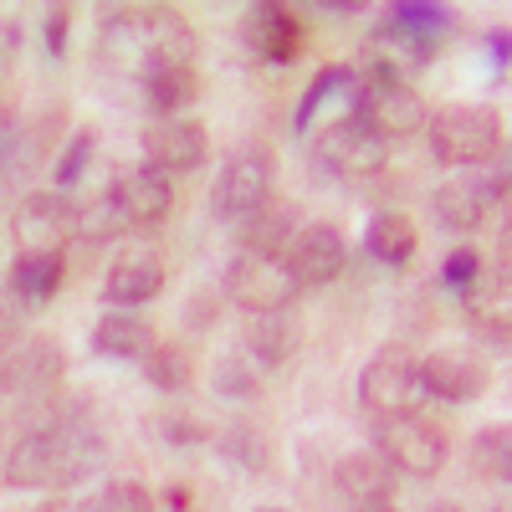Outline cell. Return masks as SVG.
Here are the masks:
<instances>
[{
  "instance_id": "6da1fadb",
  "label": "cell",
  "mask_w": 512,
  "mask_h": 512,
  "mask_svg": "<svg viewBox=\"0 0 512 512\" xmlns=\"http://www.w3.org/2000/svg\"><path fill=\"white\" fill-rule=\"evenodd\" d=\"M108 446L82 415H57V420H41L11 446L6 456V472L0 482L16 487V492H62L88 482L98 466H103Z\"/></svg>"
},
{
  "instance_id": "7a4b0ae2",
  "label": "cell",
  "mask_w": 512,
  "mask_h": 512,
  "mask_svg": "<svg viewBox=\"0 0 512 512\" xmlns=\"http://www.w3.org/2000/svg\"><path fill=\"white\" fill-rule=\"evenodd\" d=\"M103 41L118 62L134 67V77L195 67V31L175 6H108Z\"/></svg>"
},
{
  "instance_id": "3957f363",
  "label": "cell",
  "mask_w": 512,
  "mask_h": 512,
  "mask_svg": "<svg viewBox=\"0 0 512 512\" xmlns=\"http://www.w3.org/2000/svg\"><path fill=\"white\" fill-rule=\"evenodd\" d=\"M272 185H277V159L267 144H241L216 175V190H210V210H216L221 221L241 226L251 221L256 210L272 200Z\"/></svg>"
},
{
  "instance_id": "277c9868",
  "label": "cell",
  "mask_w": 512,
  "mask_h": 512,
  "mask_svg": "<svg viewBox=\"0 0 512 512\" xmlns=\"http://www.w3.org/2000/svg\"><path fill=\"white\" fill-rule=\"evenodd\" d=\"M359 400L364 410H374V420L384 415H415L425 400V384H420V354L405 344H384L364 374H359Z\"/></svg>"
},
{
  "instance_id": "5b68a950",
  "label": "cell",
  "mask_w": 512,
  "mask_h": 512,
  "mask_svg": "<svg viewBox=\"0 0 512 512\" xmlns=\"http://www.w3.org/2000/svg\"><path fill=\"white\" fill-rule=\"evenodd\" d=\"M67 369L62 338L31 333V328H6L0 333V395H31L52 390Z\"/></svg>"
},
{
  "instance_id": "8992f818",
  "label": "cell",
  "mask_w": 512,
  "mask_h": 512,
  "mask_svg": "<svg viewBox=\"0 0 512 512\" xmlns=\"http://www.w3.org/2000/svg\"><path fill=\"white\" fill-rule=\"evenodd\" d=\"M425 128H431V154L451 169L502 154V123L487 108H441L436 118H425Z\"/></svg>"
},
{
  "instance_id": "52a82bcc",
  "label": "cell",
  "mask_w": 512,
  "mask_h": 512,
  "mask_svg": "<svg viewBox=\"0 0 512 512\" xmlns=\"http://www.w3.org/2000/svg\"><path fill=\"white\" fill-rule=\"evenodd\" d=\"M16 256H62L77 241V205L62 190H31L11 216Z\"/></svg>"
},
{
  "instance_id": "ba28073f",
  "label": "cell",
  "mask_w": 512,
  "mask_h": 512,
  "mask_svg": "<svg viewBox=\"0 0 512 512\" xmlns=\"http://www.w3.org/2000/svg\"><path fill=\"white\" fill-rule=\"evenodd\" d=\"M374 451L390 461V472H405V477H436L446 466V436L420 410L415 415H384L374 425Z\"/></svg>"
},
{
  "instance_id": "9c48e42d",
  "label": "cell",
  "mask_w": 512,
  "mask_h": 512,
  "mask_svg": "<svg viewBox=\"0 0 512 512\" xmlns=\"http://www.w3.org/2000/svg\"><path fill=\"white\" fill-rule=\"evenodd\" d=\"M354 113L374 139L395 144V139H410L415 128H425V98L410 88L405 77H390V82H354Z\"/></svg>"
},
{
  "instance_id": "30bf717a",
  "label": "cell",
  "mask_w": 512,
  "mask_h": 512,
  "mask_svg": "<svg viewBox=\"0 0 512 512\" xmlns=\"http://www.w3.org/2000/svg\"><path fill=\"white\" fill-rule=\"evenodd\" d=\"M297 277L287 272L282 256H251V251H236L231 267H226V297L236 308L251 313H287L297 303Z\"/></svg>"
},
{
  "instance_id": "8fae6325",
  "label": "cell",
  "mask_w": 512,
  "mask_h": 512,
  "mask_svg": "<svg viewBox=\"0 0 512 512\" xmlns=\"http://www.w3.org/2000/svg\"><path fill=\"white\" fill-rule=\"evenodd\" d=\"M318 164L338 180H374L384 164H390V144L374 139L359 118H338L318 134Z\"/></svg>"
},
{
  "instance_id": "7c38bea8",
  "label": "cell",
  "mask_w": 512,
  "mask_h": 512,
  "mask_svg": "<svg viewBox=\"0 0 512 512\" xmlns=\"http://www.w3.org/2000/svg\"><path fill=\"white\" fill-rule=\"evenodd\" d=\"M451 31H456V11L431 6V0H405V6H390V16L379 26V41H400L410 67H425Z\"/></svg>"
},
{
  "instance_id": "4fadbf2b",
  "label": "cell",
  "mask_w": 512,
  "mask_h": 512,
  "mask_svg": "<svg viewBox=\"0 0 512 512\" xmlns=\"http://www.w3.org/2000/svg\"><path fill=\"white\" fill-rule=\"evenodd\" d=\"M282 262L297 277V287H328L349 267V241H344V231H338L333 221H303V231L292 236Z\"/></svg>"
},
{
  "instance_id": "5bb4252c",
  "label": "cell",
  "mask_w": 512,
  "mask_h": 512,
  "mask_svg": "<svg viewBox=\"0 0 512 512\" xmlns=\"http://www.w3.org/2000/svg\"><path fill=\"white\" fill-rule=\"evenodd\" d=\"M164 277H169L164 251L154 241H128L103 277V297L113 308H139V303H154L164 292Z\"/></svg>"
},
{
  "instance_id": "9a60e30c",
  "label": "cell",
  "mask_w": 512,
  "mask_h": 512,
  "mask_svg": "<svg viewBox=\"0 0 512 512\" xmlns=\"http://www.w3.org/2000/svg\"><path fill=\"white\" fill-rule=\"evenodd\" d=\"M108 195L118 200L123 221L128 226H144V231H154L159 221H169V210H175V185H169V175H164V169H154V164L118 169Z\"/></svg>"
},
{
  "instance_id": "2e32d148",
  "label": "cell",
  "mask_w": 512,
  "mask_h": 512,
  "mask_svg": "<svg viewBox=\"0 0 512 512\" xmlns=\"http://www.w3.org/2000/svg\"><path fill=\"white\" fill-rule=\"evenodd\" d=\"M241 41H246V52L256 62L287 67L297 57V47H303V21H297L287 6H277V0H256V6H246V16H241Z\"/></svg>"
},
{
  "instance_id": "e0dca14e",
  "label": "cell",
  "mask_w": 512,
  "mask_h": 512,
  "mask_svg": "<svg viewBox=\"0 0 512 512\" xmlns=\"http://www.w3.org/2000/svg\"><path fill=\"white\" fill-rule=\"evenodd\" d=\"M144 154H149L144 164L164 169V175H190L210 154V134L200 118H164V123L144 128Z\"/></svg>"
},
{
  "instance_id": "ac0fdd59",
  "label": "cell",
  "mask_w": 512,
  "mask_h": 512,
  "mask_svg": "<svg viewBox=\"0 0 512 512\" xmlns=\"http://www.w3.org/2000/svg\"><path fill=\"white\" fill-rule=\"evenodd\" d=\"M420 384H425V400L472 405L487 390V369L472 354H431L420 359Z\"/></svg>"
},
{
  "instance_id": "d6986e66",
  "label": "cell",
  "mask_w": 512,
  "mask_h": 512,
  "mask_svg": "<svg viewBox=\"0 0 512 512\" xmlns=\"http://www.w3.org/2000/svg\"><path fill=\"white\" fill-rule=\"evenodd\" d=\"M297 349H303V323L292 313H251L246 328H241V354L262 369L287 364Z\"/></svg>"
},
{
  "instance_id": "ffe728a7",
  "label": "cell",
  "mask_w": 512,
  "mask_h": 512,
  "mask_svg": "<svg viewBox=\"0 0 512 512\" xmlns=\"http://www.w3.org/2000/svg\"><path fill=\"white\" fill-rule=\"evenodd\" d=\"M297 231H303V205L267 200L251 221H241V251H251V256H287Z\"/></svg>"
},
{
  "instance_id": "44dd1931",
  "label": "cell",
  "mask_w": 512,
  "mask_h": 512,
  "mask_svg": "<svg viewBox=\"0 0 512 512\" xmlns=\"http://www.w3.org/2000/svg\"><path fill=\"white\" fill-rule=\"evenodd\" d=\"M154 344H159L154 328H149L139 313H128V308L103 313V318H98V328H93V349H98L103 359H128V364H144Z\"/></svg>"
},
{
  "instance_id": "7402d4cb",
  "label": "cell",
  "mask_w": 512,
  "mask_h": 512,
  "mask_svg": "<svg viewBox=\"0 0 512 512\" xmlns=\"http://www.w3.org/2000/svg\"><path fill=\"white\" fill-rule=\"evenodd\" d=\"M436 221L446 226V231H477L482 221H487V210H492V190H487V180H472V175H456V180H446L441 190H436Z\"/></svg>"
},
{
  "instance_id": "603a6c76",
  "label": "cell",
  "mask_w": 512,
  "mask_h": 512,
  "mask_svg": "<svg viewBox=\"0 0 512 512\" xmlns=\"http://www.w3.org/2000/svg\"><path fill=\"white\" fill-rule=\"evenodd\" d=\"M333 477H338V492H344L354 507L369 502V497H390L395 492V472H390V461H384L379 451H349L344 461L333 466Z\"/></svg>"
},
{
  "instance_id": "cb8c5ba5",
  "label": "cell",
  "mask_w": 512,
  "mask_h": 512,
  "mask_svg": "<svg viewBox=\"0 0 512 512\" xmlns=\"http://www.w3.org/2000/svg\"><path fill=\"white\" fill-rule=\"evenodd\" d=\"M62 272H67L62 256H16V262H11V277H6L11 303H21V308L52 303L57 287H62Z\"/></svg>"
},
{
  "instance_id": "d4e9b609",
  "label": "cell",
  "mask_w": 512,
  "mask_h": 512,
  "mask_svg": "<svg viewBox=\"0 0 512 512\" xmlns=\"http://www.w3.org/2000/svg\"><path fill=\"white\" fill-rule=\"evenodd\" d=\"M139 98L149 113L159 118H175L180 108H190L200 98V72L195 67H169V72H149L139 77Z\"/></svg>"
},
{
  "instance_id": "484cf974",
  "label": "cell",
  "mask_w": 512,
  "mask_h": 512,
  "mask_svg": "<svg viewBox=\"0 0 512 512\" xmlns=\"http://www.w3.org/2000/svg\"><path fill=\"white\" fill-rule=\"evenodd\" d=\"M415 246H420V236H415L410 216H400V210H384V216H374L369 231H364V251L379 267H405L415 256Z\"/></svg>"
},
{
  "instance_id": "4316f807",
  "label": "cell",
  "mask_w": 512,
  "mask_h": 512,
  "mask_svg": "<svg viewBox=\"0 0 512 512\" xmlns=\"http://www.w3.org/2000/svg\"><path fill=\"white\" fill-rule=\"evenodd\" d=\"M354 82H359V72H354V67H344V62L323 67V72L308 82L303 103H297V113H292V128H297V134H308V128H313V118H318V108H323L333 93H354Z\"/></svg>"
},
{
  "instance_id": "83f0119b",
  "label": "cell",
  "mask_w": 512,
  "mask_h": 512,
  "mask_svg": "<svg viewBox=\"0 0 512 512\" xmlns=\"http://www.w3.org/2000/svg\"><path fill=\"white\" fill-rule=\"evenodd\" d=\"M472 472H477V477H497V482L512 477V436H507V420L482 425V431H477V441H472Z\"/></svg>"
},
{
  "instance_id": "f1b7e54d",
  "label": "cell",
  "mask_w": 512,
  "mask_h": 512,
  "mask_svg": "<svg viewBox=\"0 0 512 512\" xmlns=\"http://www.w3.org/2000/svg\"><path fill=\"white\" fill-rule=\"evenodd\" d=\"M144 374H149L154 390L180 395V390H190L195 364H190V354H185V349H175V344H154V349H149V359H144Z\"/></svg>"
},
{
  "instance_id": "f546056e",
  "label": "cell",
  "mask_w": 512,
  "mask_h": 512,
  "mask_svg": "<svg viewBox=\"0 0 512 512\" xmlns=\"http://www.w3.org/2000/svg\"><path fill=\"white\" fill-rule=\"evenodd\" d=\"M93 154H98V134H93V128H77V134L67 139V149H62V159H57V169H52V185L67 195L82 175H88Z\"/></svg>"
},
{
  "instance_id": "4dcf8cb0",
  "label": "cell",
  "mask_w": 512,
  "mask_h": 512,
  "mask_svg": "<svg viewBox=\"0 0 512 512\" xmlns=\"http://www.w3.org/2000/svg\"><path fill=\"white\" fill-rule=\"evenodd\" d=\"M128 221H123V210H118V200L103 190L98 200H88V205H77V236L82 241H108V236H118Z\"/></svg>"
},
{
  "instance_id": "1f68e13d",
  "label": "cell",
  "mask_w": 512,
  "mask_h": 512,
  "mask_svg": "<svg viewBox=\"0 0 512 512\" xmlns=\"http://www.w3.org/2000/svg\"><path fill=\"white\" fill-rule=\"evenodd\" d=\"M210 379H216V390H221V395L241 400V395H256V384H262V364H251V359H246V354L236 349V354L216 359V369H210Z\"/></svg>"
},
{
  "instance_id": "d6a6232c",
  "label": "cell",
  "mask_w": 512,
  "mask_h": 512,
  "mask_svg": "<svg viewBox=\"0 0 512 512\" xmlns=\"http://www.w3.org/2000/svg\"><path fill=\"white\" fill-rule=\"evenodd\" d=\"M88 512H154V497H149L144 482L123 477V482H108V487L88 502Z\"/></svg>"
},
{
  "instance_id": "836d02e7",
  "label": "cell",
  "mask_w": 512,
  "mask_h": 512,
  "mask_svg": "<svg viewBox=\"0 0 512 512\" xmlns=\"http://www.w3.org/2000/svg\"><path fill=\"white\" fill-rule=\"evenodd\" d=\"M482 272H487V262H482V256L472 251V246H461V251H451L446 256V262H441V282L451 287V292H472L477 282H482Z\"/></svg>"
},
{
  "instance_id": "e575fe53",
  "label": "cell",
  "mask_w": 512,
  "mask_h": 512,
  "mask_svg": "<svg viewBox=\"0 0 512 512\" xmlns=\"http://www.w3.org/2000/svg\"><path fill=\"white\" fill-rule=\"evenodd\" d=\"M67 31H72V11L67 6H47V11H41V36H47V57L52 62L67 57Z\"/></svg>"
},
{
  "instance_id": "d590c367",
  "label": "cell",
  "mask_w": 512,
  "mask_h": 512,
  "mask_svg": "<svg viewBox=\"0 0 512 512\" xmlns=\"http://www.w3.org/2000/svg\"><path fill=\"white\" fill-rule=\"evenodd\" d=\"M21 149H26V139H21L11 108H0V175H11V169H16V154Z\"/></svg>"
},
{
  "instance_id": "8d00e7d4",
  "label": "cell",
  "mask_w": 512,
  "mask_h": 512,
  "mask_svg": "<svg viewBox=\"0 0 512 512\" xmlns=\"http://www.w3.org/2000/svg\"><path fill=\"white\" fill-rule=\"evenodd\" d=\"M221 313V297L216 292H195L190 303H185V328H210Z\"/></svg>"
},
{
  "instance_id": "74e56055",
  "label": "cell",
  "mask_w": 512,
  "mask_h": 512,
  "mask_svg": "<svg viewBox=\"0 0 512 512\" xmlns=\"http://www.w3.org/2000/svg\"><path fill=\"white\" fill-rule=\"evenodd\" d=\"M226 451L246 456L251 466H262V441H256V431H251V425H231V431H226Z\"/></svg>"
},
{
  "instance_id": "f35d334b",
  "label": "cell",
  "mask_w": 512,
  "mask_h": 512,
  "mask_svg": "<svg viewBox=\"0 0 512 512\" xmlns=\"http://www.w3.org/2000/svg\"><path fill=\"white\" fill-rule=\"evenodd\" d=\"M159 436H164V441H180V446H200V441H205V431H200L195 420H169Z\"/></svg>"
},
{
  "instance_id": "ab89813d",
  "label": "cell",
  "mask_w": 512,
  "mask_h": 512,
  "mask_svg": "<svg viewBox=\"0 0 512 512\" xmlns=\"http://www.w3.org/2000/svg\"><path fill=\"white\" fill-rule=\"evenodd\" d=\"M487 47H492V57H497V67H507V57H512V36H507V26H497V31L487 36Z\"/></svg>"
},
{
  "instance_id": "60d3db41",
  "label": "cell",
  "mask_w": 512,
  "mask_h": 512,
  "mask_svg": "<svg viewBox=\"0 0 512 512\" xmlns=\"http://www.w3.org/2000/svg\"><path fill=\"white\" fill-rule=\"evenodd\" d=\"M31 512H88V502H72V497H41Z\"/></svg>"
},
{
  "instance_id": "b9f144b4",
  "label": "cell",
  "mask_w": 512,
  "mask_h": 512,
  "mask_svg": "<svg viewBox=\"0 0 512 512\" xmlns=\"http://www.w3.org/2000/svg\"><path fill=\"white\" fill-rule=\"evenodd\" d=\"M164 507H169V512H185V507H190V492H185V487H169V492H164Z\"/></svg>"
},
{
  "instance_id": "7bdbcfd3",
  "label": "cell",
  "mask_w": 512,
  "mask_h": 512,
  "mask_svg": "<svg viewBox=\"0 0 512 512\" xmlns=\"http://www.w3.org/2000/svg\"><path fill=\"white\" fill-rule=\"evenodd\" d=\"M354 512H400V507H395L390 497H369V502H359Z\"/></svg>"
},
{
  "instance_id": "ee69618b",
  "label": "cell",
  "mask_w": 512,
  "mask_h": 512,
  "mask_svg": "<svg viewBox=\"0 0 512 512\" xmlns=\"http://www.w3.org/2000/svg\"><path fill=\"white\" fill-rule=\"evenodd\" d=\"M0 93H6V52H0ZM0 108H6V98H0Z\"/></svg>"
},
{
  "instance_id": "f6af8a7d",
  "label": "cell",
  "mask_w": 512,
  "mask_h": 512,
  "mask_svg": "<svg viewBox=\"0 0 512 512\" xmlns=\"http://www.w3.org/2000/svg\"><path fill=\"white\" fill-rule=\"evenodd\" d=\"M431 512H461V507H456V502H436Z\"/></svg>"
},
{
  "instance_id": "bcb514c9",
  "label": "cell",
  "mask_w": 512,
  "mask_h": 512,
  "mask_svg": "<svg viewBox=\"0 0 512 512\" xmlns=\"http://www.w3.org/2000/svg\"><path fill=\"white\" fill-rule=\"evenodd\" d=\"M492 512H512V507H507V502H497V507H492Z\"/></svg>"
},
{
  "instance_id": "7dc6e473",
  "label": "cell",
  "mask_w": 512,
  "mask_h": 512,
  "mask_svg": "<svg viewBox=\"0 0 512 512\" xmlns=\"http://www.w3.org/2000/svg\"><path fill=\"white\" fill-rule=\"evenodd\" d=\"M262 512H277V507H262Z\"/></svg>"
}]
</instances>
